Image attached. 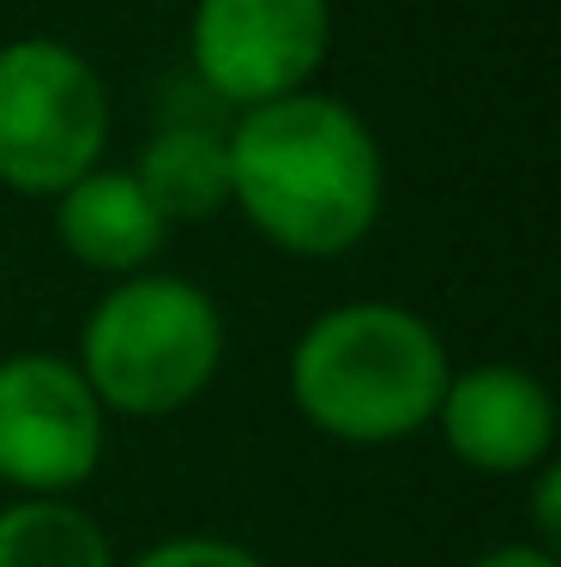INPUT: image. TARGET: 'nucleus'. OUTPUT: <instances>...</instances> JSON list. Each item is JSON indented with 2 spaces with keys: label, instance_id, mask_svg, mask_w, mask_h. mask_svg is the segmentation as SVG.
Returning a JSON list of instances; mask_svg holds the SVG:
<instances>
[{
  "label": "nucleus",
  "instance_id": "nucleus-2",
  "mask_svg": "<svg viewBox=\"0 0 561 567\" xmlns=\"http://www.w3.org/2000/svg\"><path fill=\"white\" fill-rule=\"evenodd\" d=\"M290 404L339 447H398L435 423L453 374L435 320L405 302H339L290 344Z\"/></svg>",
  "mask_w": 561,
  "mask_h": 567
},
{
  "label": "nucleus",
  "instance_id": "nucleus-10",
  "mask_svg": "<svg viewBox=\"0 0 561 567\" xmlns=\"http://www.w3.org/2000/svg\"><path fill=\"white\" fill-rule=\"evenodd\" d=\"M0 567H122L115 544L73 495H19L0 507Z\"/></svg>",
  "mask_w": 561,
  "mask_h": 567
},
{
  "label": "nucleus",
  "instance_id": "nucleus-5",
  "mask_svg": "<svg viewBox=\"0 0 561 567\" xmlns=\"http://www.w3.org/2000/svg\"><path fill=\"white\" fill-rule=\"evenodd\" d=\"M332 55V0H194L187 61L218 110L309 91Z\"/></svg>",
  "mask_w": 561,
  "mask_h": 567
},
{
  "label": "nucleus",
  "instance_id": "nucleus-3",
  "mask_svg": "<svg viewBox=\"0 0 561 567\" xmlns=\"http://www.w3.org/2000/svg\"><path fill=\"white\" fill-rule=\"evenodd\" d=\"M73 362L110 416H176L224 369V308L181 272L115 278L91 302Z\"/></svg>",
  "mask_w": 561,
  "mask_h": 567
},
{
  "label": "nucleus",
  "instance_id": "nucleus-1",
  "mask_svg": "<svg viewBox=\"0 0 561 567\" xmlns=\"http://www.w3.org/2000/svg\"><path fill=\"white\" fill-rule=\"evenodd\" d=\"M230 206L260 241L297 260L363 248L386 206V157L363 115L332 91L253 103L224 127Z\"/></svg>",
  "mask_w": 561,
  "mask_h": 567
},
{
  "label": "nucleus",
  "instance_id": "nucleus-4",
  "mask_svg": "<svg viewBox=\"0 0 561 567\" xmlns=\"http://www.w3.org/2000/svg\"><path fill=\"white\" fill-rule=\"evenodd\" d=\"M115 110L103 73L61 37L0 43V187L55 199L103 164Z\"/></svg>",
  "mask_w": 561,
  "mask_h": 567
},
{
  "label": "nucleus",
  "instance_id": "nucleus-11",
  "mask_svg": "<svg viewBox=\"0 0 561 567\" xmlns=\"http://www.w3.org/2000/svg\"><path fill=\"white\" fill-rule=\"evenodd\" d=\"M127 567H266L248 544H230V537H206V532H187V537H164V544L139 549Z\"/></svg>",
  "mask_w": 561,
  "mask_h": 567
},
{
  "label": "nucleus",
  "instance_id": "nucleus-9",
  "mask_svg": "<svg viewBox=\"0 0 561 567\" xmlns=\"http://www.w3.org/2000/svg\"><path fill=\"white\" fill-rule=\"evenodd\" d=\"M133 175L152 194V206L169 224H206L230 206V145H224V121L176 115L157 121L152 140L133 157Z\"/></svg>",
  "mask_w": 561,
  "mask_h": 567
},
{
  "label": "nucleus",
  "instance_id": "nucleus-13",
  "mask_svg": "<svg viewBox=\"0 0 561 567\" xmlns=\"http://www.w3.org/2000/svg\"><path fill=\"white\" fill-rule=\"evenodd\" d=\"M465 567H561V561H555V549H543V544H496Z\"/></svg>",
  "mask_w": 561,
  "mask_h": 567
},
{
  "label": "nucleus",
  "instance_id": "nucleus-8",
  "mask_svg": "<svg viewBox=\"0 0 561 567\" xmlns=\"http://www.w3.org/2000/svg\"><path fill=\"white\" fill-rule=\"evenodd\" d=\"M55 236L66 260H79L85 272L133 278V272H152V260L164 254L169 218L152 206V194L139 187L133 169L97 164L55 194Z\"/></svg>",
  "mask_w": 561,
  "mask_h": 567
},
{
  "label": "nucleus",
  "instance_id": "nucleus-12",
  "mask_svg": "<svg viewBox=\"0 0 561 567\" xmlns=\"http://www.w3.org/2000/svg\"><path fill=\"white\" fill-rule=\"evenodd\" d=\"M531 477H538V502H531V525H538V537H531V544L555 549L561 544V465L550 458V465H538Z\"/></svg>",
  "mask_w": 561,
  "mask_h": 567
},
{
  "label": "nucleus",
  "instance_id": "nucleus-7",
  "mask_svg": "<svg viewBox=\"0 0 561 567\" xmlns=\"http://www.w3.org/2000/svg\"><path fill=\"white\" fill-rule=\"evenodd\" d=\"M429 429L465 471L484 477H531L555 458V399L519 362L453 369Z\"/></svg>",
  "mask_w": 561,
  "mask_h": 567
},
{
  "label": "nucleus",
  "instance_id": "nucleus-6",
  "mask_svg": "<svg viewBox=\"0 0 561 567\" xmlns=\"http://www.w3.org/2000/svg\"><path fill=\"white\" fill-rule=\"evenodd\" d=\"M110 411L73 357H0V483L19 495H73L97 477Z\"/></svg>",
  "mask_w": 561,
  "mask_h": 567
}]
</instances>
